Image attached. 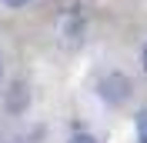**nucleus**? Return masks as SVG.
Wrapping results in <instances>:
<instances>
[{
  "label": "nucleus",
  "instance_id": "f257e3e1",
  "mask_svg": "<svg viewBox=\"0 0 147 143\" xmlns=\"http://www.w3.org/2000/svg\"><path fill=\"white\" fill-rule=\"evenodd\" d=\"M97 93H100L107 103H124V100L134 93V83H130V77H124V73H107L100 83H97Z\"/></svg>",
  "mask_w": 147,
  "mask_h": 143
},
{
  "label": "nucleus",
  "instance_id": "f03ea898",
  "mask_svg": "<svg viewBox=\"0 0 147 143\" xmlns=\"http://www.w3.org/2000/svg\"><path fill=\"white\" fill-rule=\"evenodd\" d=\"M134 123H137V140H140V143H147V107H144V110H137Z\"/></svg>",
  "mask_w": 147,
  "mask_h": 143
},
{
  "label": "nucleus",
  "instance_id": "7ed1b4c3",
  "mask_svg": "<svg viewBox=\"0 0 147 143\" xmlns=\"http://www.w3.org/2000/svg\"><path fill=\"white\" fill-rule=\"evenodd\" d=\"M70 143H97V140H94L90 133H74V136H70Z\"/></svg>",
  "mask_w": 147,
  "mask_h": 143
},
{
  "label": "nucleus",
  "instance_id": "20e7f679",
  "mask_svg": "<svg viewBox=\"0 0 147 143\" xmlns=\"http://www.w3.org/2000/svg\"><path fill=\"white\" fill-rule=\"evenodd\" d=\"M0 3H7V7H24V3H30V0H0Z\"/></svg>",
  "mask_w": 147,
  "mask_h": 143
},
{
  "label": "nucleus",
  "instance_id": "39448f33",
  "mask_svg": "<svg viewBox=\"0 0 147 143\" xmlns=\"http://www.w3.org/2000/svg\"><path fill=\"white\" fill-rule=\"evenodd\" d=\"M140 67H144V73H147V47L140 50Z\"/></svg>",
  "mask_w": 147,
  "mask_h": 143
},
{
  "label": "nucleus",
  "instance_id": "423d86ee",
  "mask_svg": "<svg viewBox=\"0 0 147 143\" xmlns=\"http://www.w3.org/2000/svg\"><path fill=\"white\" fill-rule=\"evenodd\" d=\"M0 73H3V63H0Z\"/></svg>",
  "mask_w": 147,
  "mask_h": 143
}]
</instances>
